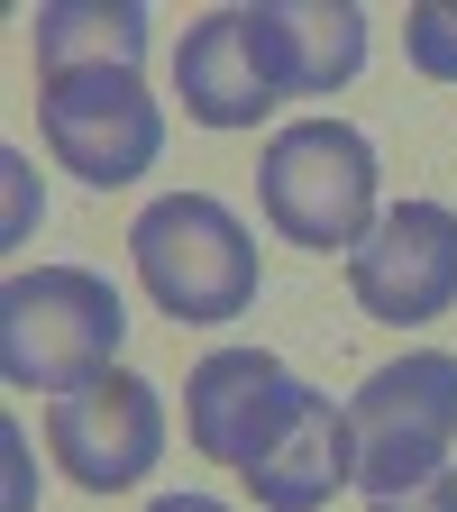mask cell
I'll use <instances>...</instances> for the list:
<instances>
[{"label":"cell","mask_w":457,"mask_h":512,"mask_svg":"<svg viewBox=\"0 0 457 512\" xmlns=\"http://www.w3.org/2000/svg\"><path fill=\"white\" fill-rule=\"evenodd\" d=\"M403 55L421 64L430 83H457V0H430V10L403 19Z\"/></svg>","instance_id":"4fadbf2b"},{"label":"cell","mask_w":457,"mask_h":512,"mask_svg":"<svg viewBox=\"0 0 457 512\" xmlns=\"http://www.w3.org/2000/svg\"><path fill=\"white\" fill-rule=\"evenodd\" d=\"M266 28H275V55H284L293 92L357 83V64H366V10H348V0H266Z\"/></svg>","instance_id":"7c38bea8"},{"label":"cell","mask_w":457,"mask_h":512,"mask_svg":"<svg viewBox=\"0 0 457 512\" xmlns=\"http://www.w3.org/2000/svg\"><path fill=\"white\" fill-rule=\"evenodd\" d=\"M302 394H311V384L284 357H266V348H220V357H202V366L183 375V430H192L202 458H220V467L247 476L284 439V421L302 412Z\"/></svg>","instance_id":"52a82bcc"},{"label":"cell","mask_w":457,"mask_h":512,"mask_svg":"<svg viewBox=\"0 0 457 512\" xmlns=\"http://www.w3.org/2000/svg\"><path fill=\"white\" fill-rule=\"evenodd\" d=\"M147 55V10L138 0H55L37 10V83L55 74H110Z\"/></svg>","instance_id":"8fae6325"},{"label":"cell","mask_w":457,"mask_h":512,"mask_svg":"<svg viewBox=\"0 0 457 512\" xmlns=\"http://www.w3.org/2000/svg\"><path fill=\"white\" fill-rule=\"evenodd\" d=\"M348 421H357V485H366V503L439 476L448 448H457V357L421 348V357L375 366L357 384Z\"/></svg>","instance_id":"277c9868"},{"label":"cell","mask_w":457,"mask_h":512,"mask_svg":"<svg viewBox=\"0 0 457 512\" xmlns=\"http://www.w3.org/2000/svg\"><path fill=\"white\" fill-rule=\"evenodd\" d=\"M174 92L202 128H256L275 101H293V74L275 55V28L266 10H211L183 28V55H174Z\"/></svg>","instance_id":"9c48e42d"},{"label":"cell","mask_w":457,"mask_h":512,"mask_svg":"<svg viewBox=\"0 0 457 512\" xmlns=\"http://www.w3.org/2000/svg\"><path fill=\"white\" fill-rule=\"evenodd\" d=\"M348 302L366 320H394V330H421L457 302V211L448 202H403L384 211L375 238L348 256Z\"/></svg>","instance_id":"ba28073f"},{"label":"cell","mask_w":457,"mask_h":512,"mask_svg":"<svg viewBox=\"0 0 457 512\" xmlns=\"http://www.w3.org/2000/svg\"><path fill=\"white\" fill-rule=\"evenodd\" d=\"M256 202L293 247H366L375 238V147L339 119H293L256 165Z\"/></svg>","instance_id":"3957f363"},{"label":"cell","mask_w":457,"mask_h":512,"mask_svg":"<svg viewBox=\"0 0 457 512\" xmlns=\"http://www.w3.org/2000/svg\"><path fill=\"white\" fill-rule=\"evenodd\" d=\"M366 512H457V476L439 467V476H421V485H403V494H375Z\"/></svg>","instance_id":"5bb4252c"},{"label":"cell","mask_w":457,"mask_h":512,"mask_svg":"<svg viewBox=\"0 0 457 512\" xmlns=\"http://www.w3.org/2000/svg\"><path fill=\"white\" fill-rule=\"evenodd\" d=\"M37 128H46V147L74 165L92 192L138 183V174L156 165V147H165V110H156V92L138 83V64L37 83Z\"/></svg>","instance_id":"5b68a950"},{"label":"cell","mask_w":457,"mask_h":512,"mask_svg":"<svg viewBox=\"0 0 457 512\" xmlns=\"http://www.w3.org/2000/svg\"><path fill=\"white\" fill-rule=\"evenodd\" d=\"M147 512H229V503H211V494H165V503H147Z\"/></svg>","instance_id":"9a60e30c"},{"label":"cell","mask_w":457,"mask_h":512,"mask_svg":"<svg viewBox=\"0 0 457 512\" xmlns=\"http://www.w3.org/2000/svg\"><path fill=\"white\" fill-rule=\"evenodd\" d=\"M128 339V302L83 266H19L0 284V384L19 394H74L110 375Z\"/></svg>","instance_id":"6da1fadb"},{"label":"cell","mask_w":457,"mask_h":512,"mask_svg":"<svg viewBox=\"0 0 457 512\" xmlns=\"http://www.w3.org/2000/svg\"><path fill=\"white\" fill-rule=\"evenodd\" d=\"M46 448H55V467L74 476V485H92V494L138 485L165 458V403H156V384L128 375V366H110V375L74 384V394H55Z\"/></svg>","instance_id":"8992f818"},{"label":"cell","mask_w":457,"mask_h":512,"mask_svg":"<svg viewBox=\"0 0 457 512\" xmlns=\"http://www.w3.org/2000/svg\"><path fill=\"white\" fill-rule=\"evenodd\" d=\"M128 266H138V284H147V302L165 320H229L266 284L256 275V238L211 192H165V202H147L138 229H128Z\"/></svg>","instance_id":"7a4b0ae2"},{"label":"cell","mask_w":457,"mask_h":512,"mask_svg":"<svg viewBox=\"0 0 457 512\" xmlns=\"http://www.w3.org/2000/svg\"><path fill=\"white\" fill-rule=\"evenodd\" d=\"M339 485H357V421L330 394H302V412L284 421V439L247 467V494L266 512H320Z\"/></svg>","instance_id":"30bf717a"}]
</instances>
